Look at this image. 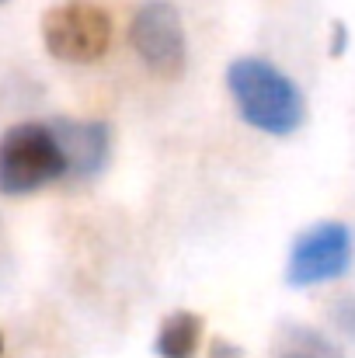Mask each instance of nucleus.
<instances>
[{"instance_id": "3", "label": "nucleus", "mask_w": 355, "mask_h": 358, "mask_svg": "<svg viewBox=\"0 0 355 358\" xmlns=\"http://www.w3.org/2000/svg\"><path fill=\"white\" fill-rule=\"evenodd\" d=\"M42 42L60 63H98L112 45V17L95 0H63L42 14Z\"/></svg>"}, {"instance_id": "10", "label": "nucleus", "mask_w": 355, "mask_h": 358, "mask_svg": "<svg viewBox=\"0 0 355 358\" xmlns=\"http://www.w3.org/2000/svg\"><path fill=\"white\" fill-rule=\"evenodd\" d=\"M209 358H240V348H237V345H230V341H223V338H216V341H213V352H209Z\"/></svg>"}, {"instance_id": "7", "label": "nucleus", "mask_w": 355, "mask_h": 358, "mask_svg": "<svg viewBox=\"0 0 355 358\" xmlns=\"http://www.w3.org/2000/svg\"><path fill=\"white\" fill-rule=\"evenodd\" d=\"M202 317L192 310H178L160 320V331L153 338V355L157 358H195L202 345Z\"/></svg>"}, {"instance_id": "13", "label": "nucleus", "mask_w": 355, "mask_h": 358, "mask_svg": "<svg viewBox=\"0 0 355 358\" xmlns=\"http://www.w3.org/2000/svg\"><path fill=\"white\" fill-rule=\"evenodd\" d=\"M0 3H4V0H0Z\"/></svg>"}, {"instance_id": "8", "label": "nucleus", "mask_w": 355, "mask_h": 358, "mask_svg": "<svg viewBox=\"0 0 355 358\" xmlns=\"http://www.w3.org/2000/svg\"><path fill=\"white\" fill-rule=\"evenodd\" d=\"M279 358H342V352L314 327H303V324H286L279 331Z\"/></svg>"}, {"instance_id": "2", "label": "nucleus", "mask_w": 355, "mask_h": 358, "mask_svg": "<svg viewBox=\"0 0 355 358\" xmlns=\"http://www.w3.org/2000/svg\"><path fill=\"white\" fill-rule=\"evenodd\" d=\"M60 178H67V164L49 125L21 122L4 132L0 139V192L4 195H14V199L32 195Z\"/></svg>"}, {"instance_id": "6", "label": "nucleus", "mask_w": 355, "mask_h": 358, "mask_svg": "<svg viewBox=\"0 0 355 358\" xmlns=\"http://www.w3.org/2000/svg\"><path fill=\"white\" fill-rule=\"evenodd\" d=\"M56 143H60V153H63V164H67V174L70 178H98L105 167H109V157H112V132L105 122H77V119H53L49 122Z\"/></svg>"}, {"instance_id": "12", "label": "nucleus", "mask_w": 355, "mask_h": 358, "mask_svg": "<svg viewBox=\"0 0 355 358\" xmlns=\"http://www.w3.org/2000/svg\"><path fill=\"white\" fill-rule=\"evenodd\" d=\"M0 355H4V338H0Z\"/></svg>"}, {"instance_id": "1", "label": "nucleus", "mask_w": 355, "mask_h": 358, "mask_svg": "<svg viewBox=\"0 0 355 358\" xmlns=\"http://www.w3.org/2000/svg\"><path fill=\"white\" fill-rule=\"evenodd\" d=\"M227 87L240 119L258 132L289 136L307 119V101L300 87L268 59L240 56L227 66Z\"/></svg>"}, {"instance_id": "5", "label": "nucleus", "mask_w": 355, "mask_h": 358, "mask_svg": "<svg viewBox=\"0 0 355 358\" xmlns=\"http://www.w3.org/2000/svg\"><path fill=\"white\" fill-rule=\"evenodd\" d=\"M352 264V234L345 223H317L303 230L286 261V282L293 289H310L335 282Z\"/></svg>"}, {"instance_id": "9", "label": "nucleus", "mask_w": 355, "mask_h": 358, "mask_svg": "<svg viewBox=\"0 0 355 358\" xmlns=\"http://www.w3.org/2000/svg\"><path fill=\"white\" fill-rule=\"evenodd\" d=\"M335 320H338V327L355 341V299H342V303L335 306Z\"/></svg>"}, {"instance_id": "11", "label": "nucleus", "mask_w": 355, "mask_h": 358, "mask_svg": "<svg viewBox=\"0 0 355 358\" xmlns=\"http://www.w3.org/2000/svg\"><path fill=\"white\" fill-rule=\"evenodd\" d=\"M345 42H349V35H345V28H342V24H335V45H331V52L338 56V52L345 49Z\"/></svg>"}, {"instance_id": "4", "label": "nucleus", "mask_w": 355, "mask_h": 358, "mask_svg": "<svg viewBox=\"0 0 355 358\" xmlns=\"http://www.w3.org/2000/svg\"><path fill=\"white\" fill-rule=\"evenodd\" d=\"M129 42L136 56L157 77H181L188 66V38L181 14L171 0H146L129 24Z\"/></svg>"}]
</instances>
